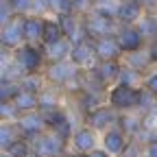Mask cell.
Masks as SVG:
<instances>
[{"label": "cell", "instance_id": "1", "mask_svg": "<svg viewBox=\"0 0 157 157\" xmlns=\"http://www.w3.org/2000/svg\"><path fill=\"white\" fill-rule=\"evenodd\" d=\"M13 52V61L22 68L26 74H37L42 70V66L46 63V55H44V46L42 44H29L24 42L22 46H17Z\"/></svg>", "mask_w": 157, "mask_h": 157}, {"label": "cell", "instance_id": "2", "mask_svg": "<svg viewBox=\"0 0 157 157\" xmlns=\"http://www.w3.org/2000/svg\"><path fill=\"white\" fill-rule=\"evenodd\" d=\"M46 78L52 85H78L81 87V68L74 66L70 59H63V61H50L46 68Z\"/></svg>", "mask_w": 157, "mask_h": 157}, {"label": "cell", "instance_id": "3", "mask_svg": "<svg viewBox=\"0 0 157 157\" xmlns=\"http://www.w3.org/2000/svg\"><path fill=\"white\" fill-rule=\"evenodd\" d=\"M120 26V22L113 17H107L98 11H90L83 15V29H85V35L92 37V39H98V37H105V35H113Z\"/></svg>", "mask_w": 157, "mask_h": 157}, {"label": "cell", "instance_id": "4", "mask_svg": "<svg viewBox=\"0 0 157 157\" xmlns=\"http://www.w3.org/2000/svg\"><path fill=\"white\" fill-rule=\"evenodd\" d=\"M137 101H140V87L127 85V83H116L109 90V105L113 109H135Z\"/></svg>", "mask_w": 157, "mask_h": 157}, {"label": "cell", "instance_id": "5", "mask_svg": "<svg viewBox=\"0 0 157 157\" xmlns=\"http://www.w3.org/2000/svg\"><path fill=\"white\" fill-rule=\"evenodd\" d=\"M0 42H2L5 50H15L17 46H22L26 42L24 39V15H13L7 24H2Z\"/></svg>", "mask_w": 157, "mask_h": 157}, {"label": "cell", "instance_id": "6", "mask_svg": "<svg viewBox=\"0 0 157 157\" xmlns=\"http://www.w3.org/2000/svg\"><path fill=\"white\" fill-rule=\"evenodd\" d=\"M70 61L78 68H94L96 66V50H94V39L92 37H81L72 42V52Z\"/></svg>", "mask_w": 157, "mask_h": 157}, {"label": "cell", "instance_id": "7", "mask_svg": "<svg viewBox=\"0 0 157 157\" xmlns=\"http://www.w3.org/2000/svg\"><path fill=\"white\" fill-rule=\"evenodd\" d=\"M116 37H118V42H120L124 55L142 50L146 46V37H144V33L140 31L137 24H120L118 31H116Z\"/></svg>", "mask_w": 157, "mask_h": 157}, {"label": "cell", "instance_id": "8", "mask_svg": "<svg viewBox=\"0 0 157 157\" xmlns=\"http://www.w3.org/2000/svg\"><path fill=\"white\" fill-rule=\"evenodd\" d=\"M94 50H96V59L98 61H107V59H120L124 55L120 42H118L116 33L113 35H105L94 39Z\"/></svg>", "mask_w": 157, "mask_h": 157}, {"label": "cell", "instance_id": "9", "mask_svg": "<svg viewBox=\"0 0 157 157\" xmlns=\"http://www.w3.org/2000/svg\"><path fill=\"white\" fill-rule=\"evenodd\" d=\"M144 7L140 5V0H120L118 2V15L116 20L120 24H137L144 17Z\"/></svg>", "mask_w": 157, "mask_h": 157}, {"label": "cell", "instance_id": "10", "mask_svg": "<svg viewBox=\"0 0 157 157\" xmlns=\"http://www.w3.org/2000/svg\"><path fill=\"white\" fill-rule=\"evenodd\" d=\"M92 70L105 85H111V83H118V78H120L122 63H120V59H107V61H96V66Z\"/></svg>", "mask_w": 157, "mask_h": 157}, {"label": "cell", "instance_id": "11", "mask_svg": "<svg viewBox=\"0 0 157 157\" xmlns=\"http://www.w3.org/2000/svg\"><path fill=\"white\" fill-rule=\"evenodd\" d=\"M44 24H46V17L44 15H37V13L24 15V39L29 44H42Z\"/></svg>", "mask_w": 157, "mask_h": 157}, {"label": "cell", "instance_id": "12", "mask_svg": "<svg viewBox=\"0 0 157 157\" xmlns=\"http://www.w3.org/2000/svg\"><path fill=\"white\" fill-rule=\"evenodd\" d=\"M17 127H20V131H22V133H26V135H37L39 131H42L44 127H48V124H46V118H44V113H42V111L37 113V109H35V111L20 113Z\"/></svg>", "mask_w": 157, "mask_h": 157}, {"label": "cell", "instance_id": "13", "mask_svg": "<svg viewBox=\"0 0 157 157\" xmlns=\"http://www.w3.org/2000/svg\"><path fill=\"white\" fill-rule=\"evenodd\" d=\"M63 151V137L61 135H44L35 142V155L37 157H57Z\"/></svg>", "mask_w": 157, "mask_h": 157}, {"label": "cell", "instance_id": "14", "mask_svg": "<svg viewBox=\"0 0 157 157\" xmlns=\"http://www.w3.org/2000/svg\"><path fill=\"white\" fill-rule=\"evenodd\" d=\"M70 52H72V42L68 37L59 39L55 44H48L44 46V55H46V61H63V59H70Z\"/></svg>", "mask_w": 157, "mask_h": 157}, {"label": "cell", "instance_id": "15", "mask_svg": "<svg viewBox=\"0 0 157 157\" xmlns=\"http://www.w3.org/2000/svg\"><path fill=\"white\" fill-rule=\"evenodd\" d=\"M44 118H46V124H48L57 135L68 137V133H70V120H68V116H66L61 109L48 111V113H44Z\"/></svg>", "mask_w": 157, "mask_h": 157}, {"label": "cell", "instance_id": "16", "mask_svg": "<svg viewBox=\"0 0 157 157\" xmlns=\"http://www.w3.org/2000/svg\"><path fill=\"white\" fill-rule=\"evenodd\" d=\"M87 122L94 129H105L107 124L113 122V107H96L92 111H87Z\"/></svg>", "mask_w": 157, "mask_h": 157}, {"label": "cell", "instance_id": "17", "mask_svg": "<svg viewBox=\"0 0 157 157\" xmlns=\"http://www.w3.org/2000/svg\"><path fill=\"white\" fill-rule=\"evenodd\" d=\"M13 103H15V107H17L20 113L35 111V109H39V94L29 92V90H20V94L13 98Z\"/></svg>", "mask_w": 157, "mask_h": 157}, {"label": "cell", "instance_id": "18", "mask_svg": "<svg viewBox=\"0 0 157 157\" xmlns=\"http://www.w3.org/2000/svg\"><path fill=\"white\" fill-rule=\"evenodd\" d=\"M63 31H61V24H59L57 15L55 17H46V24H44V37H42V46H48V44H55L59 39H63Z\"/></svg>", "mask_w": 157, "mask_h": 157}, {"label": "cell", "instance_id": "19", "mask_svg": "<svg viewBox=\"0 0 157 157\" xmlns=\"http://www.w3.org/2000/svg\"><path fill=\"white\" fill-rule=\"evenodd\" d=\"M127 66L135 68L137 72H142L146 70L151 63H153V59H151V52L148 50H135V52H127Z\"/></svg>", "mask_w": 157, "mask_h": 157}, {"label": "cell", "instance_id": "20", "mask_svg": "<svg viewBox=\"0 0 157 157\" xmlns=\"http://www.w3.org/2000/svg\"><path fill=\"white\" fill-rule=\"evenodd\" d=\"M127 146V140H124V133L118 131V129H111L105 133V148L109 153H122Z\"/></svg>", "mask_w": 157, "mask_h": 157}, {"label": "cell", "instance_id": "21", "mask_svg": "<svg viewBox=\"0 0 157 157\" xmlns=\"http://www.w3.org/2000/svg\"><path fill=\"white\" fill-rule=\"evenodd\" d=\"M52 87H44L42 92H39V111L42 113H48V111L57 109V92Z\"/></svg>", "mask_w": 157, "mask_h": 157}, {"label": "cell", "instance_id": "22", "mask_svg": "<svg viewBox=\"0 0 157 157\" xmlns=\"http://www.w3.org/2000/svg\"><path fill=\"white\" fill-rule=\"evenodd\" d=\"M46 7H48V13H76V7H74V0H46Z\"/></svg>", "mask_w": 157, "mask_h": 157}, {"label": "cell", "instance_id": "23", "mask_svg": "<svg viewBox=\"0 0 157 157\" xmlns=\"http://www.w3.org/2000/svg\"><path fill=\"white\" fill-rule=\"evenodd\" d=\"M22 85L20 81H9V78H2V85H0V101L7 103V101H13V98L20 94Z\"/></svg>", "mask_w": 157, "mask_h": 157}, {"label": "cell", "instance_id": "24", "mask_svg": "<svg viewBox=\"0 0 157 157\" xmlns=\"http://www.w3.org/2000/svg\"><path fill=\"white\" fill-rule=\"evenodd\" d=\"M74 146L78 151H92L94 146V133L90 129H81L74 133Z\"/></svg>", "mask_w": 157, "mask_h": 157}, {"label": "cell", "instance_id": "25", "mask_svg": "<svg viewBox=\"0 0 157 157\" xmlns=\"http://www.w3.org/2000/svg\"><path fill=\"white\" fill-rule=\"evenodd\" d=\"M20 85H22V90H29V92H35V94H39L44 90V81H42V76H39V72L37 74H24Z\"/></svg>", "mask_w": 157, "mask_h": 157}, {"label": "cell", "instance_id": "26", "mask_svg": "<svg viewBox=\"0 0 157 157\" xmlns=\"http://www.w3.org/2000/svg\"><path fill=\"white\" fill-rule=\"evenodd\" d=\"M140 78H142V72H137L131 66H122V72H120L118 83H127V85H135L137 87V81H140Z\"/></svg>", "mask_w": 157, "mask_h": 157}, {"label": "cell", "instance_id": "27", "mask_svg": "<svg viewBox=\"0 0 157 157\" xmlns=\"http://www.w3.org/2000/svg\"><path fill=\"white\" fill-rule=\"evenodd\" d=\"M15 140H17V129H15L13 124H2V129H0V144L7 148V146H11Z\"/></svg>", "mask_w": 157, "mask_h": 157}, {"label": "cell", "instance_id": "28", "mask_svg": "<svg viewBox=\"0 0 157 157\" xmlns=\"http://www.w3.org/2000/svg\"><path fill=\"white\" fill-rule=\"evenodd\" d=\"M7 153H9V157H29V144L17 137L11 146H7Z\"/></svg>", "mask_w": 157, "mask_h": 157}, {"label": "cell", "instance_id": "29", "mask_svg": "<svg viewBox=\"0 0 157 157\" xmlns=\"http://www.w3.org/2000/svg\"><path fill=\"white\" fill-rule=\"evenodd\" d=\"M9 2H11V7H13V11H15L17 15H29V13H33L35 0H9Z\"/></svg>", "mask_w": 157, "mask_h": 157}, {"label": "cell", "instance_id": "30", "mask_svg": "<svg viewBox=\"0 0 157 157\" xmlns=\"http://www.w3.org/2000/svg\"><path fill=\"white\" fill-rule=\"evenodd\" d=\"M118 122H120V127H122L127 133H137V131H140V127H142L140 120H135V118H129V116H127V118L122 116Z\"/></svg>", "mask_w": 157, "mask_h": 157}, {"label": "cell", "instance_id": "31", "mask_svg": "<svg viewBox=\"0 0 157 157\" xmlns=\"http://www.w3.org/2000/svg\"><path fill=\"white\" fill-rule=\"evenodd\" d=\"M13 15H17V13L13 11L11 2H9V0H0V22H2V24H7Z\"/></svg>", "mask_w": 157, "mask_h": 157}, {"label": "cell", "instance_id": "32", "mask_svg": "<svg viewBox=\"0 0 157 157\" xmlns=\"http://www.w3.org/2000/svg\"><path fill=\"white\" fill-rule=\"evenodd\" d=\"M74 7H76V13L85 15L96 7V0H74Z\"/></svg>", "mask_w": 157, "mask_h": 157}, {"label": "cell", "instance_id": "33", "mask_svg": "<svg viewBox=\"0 0 157 157\" xmlns=\"http://www.w3.org/2000/svg\"><path fill=\"white\" fill-rule=\"evenodd\" d=\"M144 87H146V90H151L153 94H157V70H155V72H151V74L144 78Z\"/></svg>", "mask_w": 157, "mask_h": 157}, {"label": "cell", "instance_id": "34", "mask_svg": "<svg viewBox=\"0 0 157 157\" xmlns=\"http://www.w3.org/2000/svg\"><path fill=\"white\" fill-rule=\"evenodd\" d=\"M140 5L144 7V11L146 13H157V0H140Z\"/></svg>", "mask_w": 157, "mask_h": 157}, {"label": "cell", "instance_id": "35", "mask_svg": "<svg viewBox=\"0 0 157 157\" xmlns=\"http://www.w3.org/2000/svg\"><path fill=\"white\" fill-rule=\"evenodd\" d=\"M137 155H140V151H137V146L133 142L124 146V157H137Z\"/></svg>", "mask_w": 157, "mask_h": 157}, {"label": "cell", "instance_id": "36", "mask_svg": "<svg viewBox=\"0 0 157 157\" xmlns=\"http://www.w3.org/2000/svg\"><path fill=\"white\" fill-rule=\"evenodd\" d=\"M146 157H157V142H151L146 148Z\"/></svg>", "mask_w": 157, "mask_h": 157}, {"label": "cell", "instance_id": "37", "mask_svg": "<svg viewBox=\"0 0 157 157\" xmlns=\"http://www.w3.org/2000/svg\"><path fill=\"white\" fill-rule=\"evenodd\" d=\"M90 157H107V153H105V151H92Z\"/></svg>", "mask_w": 157, "mask_h": 157}, {"label": "cell", "instance_id": "38", "mask_svg": "<svg viewBox=\"0 0 157 157\" xmlns=\"http://www.w3.org/2000/svg\"><path fill=\"white\" fill-rule=\"evenodd\" d=\"M101 2H111V0H96V5H101Z\"/></svg>", "mask_w": 157, "mask_h": 157}, {"label": "cell", "instance_id": "39", "mask_svg": "<svg viewBox=\"0 0 157 157\" xmlns=\"http://www.w3.org/2000/svg\"><path fill=\"white\" fill-rule=\"evenodd\" d=\"M151 113H153V116H157V105H155V109H153V111H151Z\"/></svg>", "mask_w": 157, "mask_h": 157}, {"label": "cell", "instance_id": "40", "mask_svg": "<svg viewBox=\"0 0 157 157\" xmlns=\"http://www.w3.org/2000/svg\"><path fill=\"white\" fill-rule=\"evenodd\" d=\"M153 42H157V31H155V39H153Z\"/></svg>", "mask_w": 157, "mask_h": 157}, {"label": "cell", "instance_id": "41", "mask_svg": "<svg viewBox=\"0 0 157 157\" xmlns=\"http://www.w3.org/2000/svg\"><path fill=\"white\" fill-rule=\"evenodd\" d=\"M72 157H85V155H72Z\"/></svg>", "mask_w": 157, "mask_h": 157}]
</instances>
